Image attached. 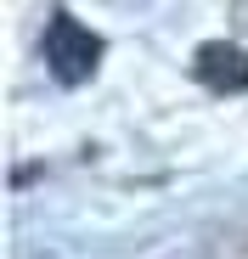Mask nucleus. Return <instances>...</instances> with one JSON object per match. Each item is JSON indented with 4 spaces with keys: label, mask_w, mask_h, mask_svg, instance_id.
<instances>
[{
    "label": "nucleus",
    "mask_w": 248,
    "mask_h": 259,
    "mask_svg": "<svg viewBox=\"0 0 248 259\" xmlns=\"http://www.w3.org/2000/svg\"><path fill=\"white\" fill-rule=\"evenodd\" d=\"M46 62H51V73H57L62 84H79V79L96 73V62H102V39L79 23V17L57 12V17L46 23Z\"/></svg>",
    "instance_id": "obj_1"
},
{
    "label": "nucleus",
    "mask_w": 248,
    "mask_h": 259,
    "mask_svg": "<svg viewBox=\"0 0 248 259\" xmlns=\"http://www.w3.org/2000/svg\"><path fill=\"white\" fill-rule=\"evenodd\" d=\"M197 73L209 84H220V91H242L248 84V57L231 51V46H203L197 51Z\"/></svg>",
    "instance_id": "obj_2"
}]
</instances>
